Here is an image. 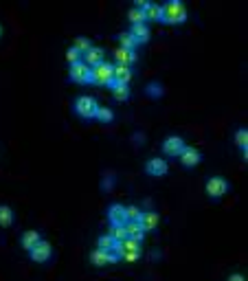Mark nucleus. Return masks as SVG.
Listing matches in <instances>:
<instances>
[{"label":"nucleus","instance_id":"nucleus-1","mask_svg":"<svg viewBox=\"0 0 248 281\" xmlns=\"http://www.w3.org/2000/svg\"><path fill=\"white\" fill-rule=\"evenodd\" d=\"M161 20L172 22V24H180V22L187 20V7L180 0H172V2L161 7Z\"/></svg>","mask_w":248,"mask_h":281},{"label":"nucleus","instance_id":"nucleus-2","mask_svg":"<svg viewBox=\"0 0 248 281\" xmlns=\"http://www.w3.org/2000/svg\"><path fill=\"white\" fill-rule=\"evenodd\" d=\"M141 257V242L125 238L119 242V260L123 262H136Z\"/></svg>","mask_w":248,"mask_h":281},{"label":"nucleus","instance_id":"nucleus-3","mask_svg":"<svg viewBox=\"0 0 248 281\" xmlns=\"http://www.w3.org/2000/svg\"><path fill=\"white\" fill-rule=\"evenodd\" d=\"M112 66L114 64H108V62H101L97 66L90 68V81H95L99 86H112Z\"/></svg>","mask_w":248,"mask_h":281},{"label":"nucleus","instance_id":"nucleus-4","mask_svg":"<svg viewBox=\"0 0 248 281\" xmlns=\"http://www.w3.org/2000/svg\"><path fill=\"white\" fill-rule=\"evenodd\" d=\"M97 110H99V103H97V99L90 95H81L75 101V112L84 119H95Z\"/></svg>","mask_w":248,"mask_h":281},{"label":"nucleus","instance_id":"nucleus-5","mask_svg":"<svg viewBox=\"0 0 248 281\" xmlns=\"http://www.w3.org/2000/svg\"><path fill=\"white\" fill-rule=\"evenodd\" d=\"M227 191H229V183L224 178H220V176H213V178L207 180V194L211 198H220Z\"/></svg>","mask_w":248,"mask_h":281},{"label":"nucleus","instance_id":"nucleus-6","mask_svg":"<svg viewBox=\"0 0 248 281\" xmlns=\"http://www.w3.org/2000/svg\"><path fill=\"white\" fill-rule=\"evenodd\" d=\"M70 79L77 81V84H88L90 81V66L84 62L70 64Z\"/></svg>","mask_w":248,"mask_h":281},{"label":"nucleus","instance_id":"nucleus-7","mask_svg":"<svg viewBox=\"0 0 248 281\" xmlns=\"http://www.w3.org/2000/svg\"><path fill=\"white\" fill-rule=\"evenodd\" d=\"M51 253H53L51 244H48V242H44V240H40V242H37V244L29 251V255H31V260H33V262L42 264V262H46L48 257H51Z\"/></svg>","mask_w":248,"mask_h":281},{"label":"nucleus","instance_id":"nucleus-8","mask_svg":"<svg viewBox=\"0 0 248 281\" xmlns=\"http://www.w3.org/2000/svg\"><path fill=\"white\" fill-rule=\"evenodd\" d=\"M183 150H185V141L180 139V136H167L163 143V152L167 154V156H178Z\"/></svg>","mask_w":248,"mask_h":281},{"label":"nucleus","instance_id":"nucleus-9","mask_svg":"<svg viewBox=\"0 0 248 281\" xmlns=\"http://www.w3.org/2000/svg\"><path fill=\"white\" fill-rule=\"evenodd\" d=\"M81 62L88 64V66L92 68V66L106 62V51H103V48H99V46H90V48H88V51L84 53V59H81Z\"/></svg>","mask_w":248,"mask_h":281},{"label":"nucleus","instance_id":"nucleus-10","mask_svg":"<svg viewBox=\"0 0 248 281\" xmlns=\"http://www.w3.org/2000/svg\"><path fill=\"white\" fill-rule=\"evenodd\" d=\"M112 79H114V84H130L132 68L130 66H123V64H114L112 66Z\"/></svg>","mask_w":248,"mask_h":281},{"label":"nucleus","instance_id":"nucleus-11","mask_svg":"<svg viewBox=\"0 0 248 281\" xmlns=\"http://www.w3.org/2000/svg\"><path fill=\"white\" fill-rule=\"evenodd\" d=\"M145 172L150 176H165L167 174V161L165 158H150L145 163Z\"/></svg>","mask_w":248,"mask_h":281},{"label":"nucleus","instance_id":"nucleus-12","mask_svg":"<svg viewBox=\"0 0 248 281\" xmlns=\"http://www.w3.org/2000/svg\"><path fill=\"white\" fill-rule=\"evenodd\" d=\"M178 156H180V163H183L185 167H194V165H198L200 163V158H202L200 152H198L196 147H187V145H185V150L180 152Z\"/></svg>","mask_w":248,"mask_h":281},{"label":"nucleus","instance_id":"nucleus-13","mask_svg":"<svg viewBox=\"0 0 248 281\" xmlns=\"http://www.w3.org/2000/svg\"><path fill=\"white\" fill-rule=\"evenodd\" d=\"M123 229H125V235H128V238H132V240L143 242V238H145V231H143L139 220H128V222L123 224Z\"/></svg>","mask_w":248,"mask_h":281},{"label":"nucleus","instance_id":"nucleus-14","mask_svg":"<svg viewBox=\"0 0 248 281\" xmlns=\"http://www.w3.org/2000/svg\"><path fill=\"white\" fill-rule=\"evenodd\" d=\"M139 222H141V227L143 231H154L158 227V222H161V218H158V213L156 211H143L141 213V218H139Z\"/></svg>","mask_w":248,"mask_h":281},{"label":"nucleus","instance_id":"nucleus-15","mask_svg":"<svg viewBox=\"0 0 248 281\" xmlns=\"http://www.w3.org/2000/svg\"><path fill=\"white\" fill-rule=\"evenodd\" d=\"M132 37H134V42H136V46L139 44H145L147 40H150V29H147V24L143 22V24H132Z\"/></svg>","mask_w":248,"mask_h":281},{"label":"nucleus","instance_id":"nucleus-16","mask_svg":"<svg viewBox=\"0 0 248 281\" xmlns=\"http://www.w3.org/2000/svg\"><path fill=\"white\" fill-rule=\"evenodd\" d=\"M114 59H117V64H123V66H132L136 62V51H128V48H117L114 51Z\"/></svg>","mask_w":248,"mask_h":281},{"label":"nucleus","instance_id":"nucleus-17","mask_svg":"<svg viewBox=\"0 0 248 281\" xmlns=\"http://www.w3.org/2000/svg\"><path fill=\"white\" fill-rule=\"evenodd\" d=\"M108 220L112 224H125V222H128V218H125V207L112 205L108 209Z\"/></svg>","mask_w":248,"mask_h":281},{"label":"nucleus","instance_id":"nucleus-18","mask_svg":"<svg viewBox=\"0 0 248 281\" xmlns=\"http://www.w3.org/2000/svg\"><path fill=\"white\" fill-rule=\"evenodd\" d=\"M40 240L42 238H40V233H37V231H26V233L22 235V246H24L26 251H31Z\"/></svg>","mask_w":248,"mask_h":281},{"label":"nucleus","instance_id":"nucleus-19","mask_svg":"<svg viewBox=\"0 0 248 281\" xmlns=\"http://www.w3.org/2000/svg\"><path fill=\"white\" fill-rule=\"evenodd\" d=\"M112 92H114V97L119 99V101H125V99H130V86L128 84H114V79H112Z\"/></svg>","mask_w":248,"mask_h":281},{"label":"nucleus","instance_id":"nucleus-20","mask_svg":"<svg viewBox=\"0 0 248 281\" xmlns=\"http://www.w3.org/2000/svg\"><path fill=\"white\" fill-rule=\"evenodd\" d=\"M119 42H121V48L136 51V42H134V37H132L130 31H121V33H119Z\"/></svg>","mask_w":248,"mask_h":281},{"label":"nucleus","instance_id":"nucleus-21","mask_svg":"<svg viewBox=\"0 0 248 281\" xmlns=\"http://www.w3.org/2000/svg\"><path fill=\"white\" fill-rule=\"evenodd\" d=\"M143 15H145V20H161V4L147 2V7L143 9Z\"/></svg>","mask_w":248,"mask_h":281},{"label":"nucleus","instance_id":"nucleus-22","mask_svg":"<svg viewBox=\"0 0 248 281\" xmlns=\"http://www.w3.org/2000/svg\"><path fill=\"white\" fill-rule=\"evenodd\" d=\"M13 222V211L7 205H0V227H9Z\"/></svg>","mask_w":248,"mask_h":281},{"label":"nucleus","instance_id":"nucleus-23","mask_svg":"<svg viewBox=\"0 0 248 281\" xmlns=\"http://www.w3.org/2000/svg\"><path fill=\"white\" fill-rule=\"evenodd\" d=\"M235 143L240 145V150L242 154H244V158H246V145H248V132L244 128H240L238 132H235Z\"/></svg>","mask_w":248,"mask_h":281},{"label":"nucleus","instance_id":"nucleus-24","mask_svg":"<svg viewBox=\"0 0 248 281\" xmlns=\"http://www.w3.org/2000/svg\"><path fill=\"white\" fill-rule=\"evenodd\" d=\"M95 119H99L101 123H110V121L114 119V112H112L110 108H106V106H99L97 114H95Z\"/></svg>","mask_w":248,"mask_h":281},{"label":"nucleus","instance_id":"nucleus-25","mask_svg":"<svg viewBox=\"0 0 248 281\" xmlns=\"http://www.w3.org/2000/svg\"><path fill=\"white\" fill-rule=\"evenodd\" d=\"M114 244H117V242L110 238V235H101V238L97 240V249H101V251H112Z\"/></svg>","mask_w":248,"mask_h":281},{"label":"nucleus","instance_id":"nucleus-26","mask_svg":"<svg viewBox=\"0 0 248 281\" xmlns=\"http://www.w3.org/2000/svg\"><path fill=\"white\" fill-rule=\"evenodd\" d=\"M110 238H112L114 242H121V240H125L128 235H125V229H123V224H112V231H110Z\"/></svg>","mask_w":248,"mask_h":281},{"label":"nucleus","instance_id":"nucleus-27","mask_svg":"<svg viewBox=\"0 0 248 281\" xmlns=\"http://www.w3.org/2000/svg\"><path fill=\"white\" fill-rule=\"evenodd\" d=\"M128 18H130L132 24H143V22H145V15H143V11L136 9V7H132V9L128 11Z\"/></svg>","mask_w":248,"mask_h":281},{"label":"nucleus","instance_id":"nucleus-28","mask_svg":"<svg viewBox=\"0 0 248 281\" xmlns=\"http://www.w3.org/2000/svg\"><path fill=\"white\" fill-rule=\"evenodd\" d=\"M90 46H92V44H90V40H88V37H77V40H75V46H73V48H77V51H79L81 55H84V53H86Z\"/></svg>","mask_w":248,"mask_h":281},{"label":"nucleus","instance_id":"nucleus-29","mask_svg":"<svg viewBox=\"0 0 248 281\" xmlns=\"http://www.w3.org/2000/svg\"><path fill=\"white\" fill-rule=\"evenodd\" d=\"M81 57H84V55H81L79 51H77V48H73V46H70L68 51H66V59H68V64H77V62H81Z\"/></svg>","mask_w":248,"mask_h":281},{"label":"nucleus","instance_id":"nucleus-30","mask_svg":"<svg viewBox=\"0 0 248 281\" xmlns=\"http://www.w3.org/2000/svg\"><path fill=\"white\" fill-rule=\"evenodd\" d=\"M141 209L139 207H136V205H132V207H125V218H128V220H139L141 218Z\"/></svg>","mask_w":248,"mask_h":281},{"label":"nucleus","instance_id":"nucleus-31","mask_svg":"<svg viewBox=\"0 0 248 281\" xmlns=\"http://www.w3.org/2000/svg\"><path fill=\"white\" fill-rule=\"evenodd\" d=\"M150 92H152V95H154V92H156V95H161V86H158V84H152V86H150Z\"/></svg>","mask_w":248,"mask_h":281},{"label":"nucleus","instance_id":"nucleus-32","mask_svg":"<svg viewBox=\"0 0 248 281\" xmlns=\"http://www.w3.org/2000/svg\"><path fill=\"white\" fill-rule=\"evenodd\" d=\"M229 281H246L244 277H242V275H233V277H231Z\"/></svg>","mask_w":248,"mask_h":281},{"label":"nucleus","instance_id":"nucleus-33","mask_svg":"<svg viewBox=\"0 0 248 281\" xmlns=\"http://www.w3.org/2000/svg\"><path fill=\"white\" fill-rule=\"evenodd\" d=\"M0 35H2V24H0Z\"/></svg>","mask_w":248,"mask_h":281}]
</instances>
